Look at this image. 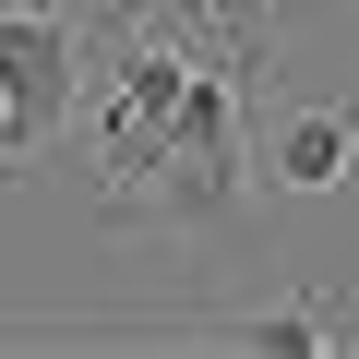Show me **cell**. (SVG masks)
<instances>
[{"mask_svg": "<svg viewBox=\"0 0 359 359\" xmlns=\"http://www.w3.org/2000/svg\"><path fill=\"white\" fill-rule=\"evenodd\" d=\"M240 72H252V25H228V72L192 60L168 132H156V168H144V204L132 216H168V228H216L240 192H252V156H240Z\"/></svg>", "mask_w": 359, "mask_h": 359, "instance_id": "6da1fadb", "label": "cell"}, {"mask_svg": "<svg viewBox=\"0 0 359 359\" xmlns=\"http://www.w3.org/2000/svg\"><path fill=\"white\" fill-rule=\"evenodd\" d=\"M180 84H192V48L156 36V25H132V48H120L108 72H84V96H72L84 132H96V156H108V204H120V216L144 204V168H156V132H168Z\"/></svg>", "mask_w": 359, "mask_h": 359, "instance_id": "7a4b0ae2", "label": "cell"}, {"mask_svg": "<svg viewBox=\"0 0 359 359\" xmlns=\"http://www.w3.org/2000/svg\"><path fill=\"white\" fill-rule=\"evenodd\" d=\"M72 96H84V48L60 13H0V168H25L72 132Z\"/></svg>", "mask_w": 359, "mask_h": 359, "instance_id": "3957f363", "label": "cell"}, {"mask_svg": "<svg viewBox=\"0 0 359 359\" xmlns=\"http://www.w3.org/2000/svg\"><path fill=\"white\" fill-rule=\"evenodd\" d=\"M287 192H335V180L359 168V108H299L287 132H276V156H264Z\"/></svg>", "mask_w": 359, "mask_h": 359, "instance_id": "277c9868", "label": "cell"}, {"mask_svg": "<svg viewBox=\"0 0 359 359\" xmlns=\"http://www.w3.org/2000/svg\"><path fill=\"white\" fill-rule=\"evenodd\" d=\"M252 347H264V359H335V347H347V299H335V287H311V299L264 311V323H252Z\"/></svg>", "mask_w": 359, "mask_h": 359, "instance_id": "5b68a950", "label": "cell"}, {"mask_svg": "<svg viewBox=\"0 0 359 359\" xmlns=\"http://www.w3.org/2000/svg\"><path fill=\"white\" fill-rule=\"evenodd\" d=\"M120 13H132V25H156V36H180V48L204 36V0H120Z\"/></svg>", "mask_w": 359, "mask_h": 359, "instance_id": "8992f818", "label": "cell"}]
</instances>
